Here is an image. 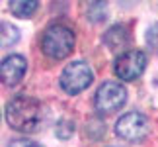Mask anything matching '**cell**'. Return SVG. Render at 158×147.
<instances>
[{"mask_svg":"<svg viewBox=\"0 0 158 147\" xmlns=\"http://www.w3.org/2000/svg\"><path fill=\"white\" fill-rule=\"evenodd\" d=\"M20 39V33H18V28L16 26H12V24H2V47H10V45H14L16 41Z\"/></svg>","mask_w":158,"mask_h":147,"instance_id":"cell-10","label":"cell"},{"mask_svg":"<svg viewBox=\"0 0 158 147\" xmlns=\"http://www.w3.org/2000/svg\"><path fill=\"white\" fill-rule=\"evenodd\" d=\"M127 100V90L123 84L115 82V81H107L98 88L96 92V108L102 114H111L117 112V110L125 104Z\"/></svg>","mask_w":158,"mask_h":147,"instance_id":"cell-5","label":"cell"},{"mask_svg":"<svg viewBox=\"0 0 158 147\" xmlns=\"http://www.w3.org/2000/svg\"><path fill=\"white\" fill-rule=\"evenodd\" d=\"M6 122L16 131L31 133L41 124V104L31 96H16L6 104Z\"/></svg>","mask_w":158,"mask_h":147,"instance_id":"cell-1","label":"cell"},{"mask_svg":"<svg viewBox=\"0 0 158 147\" xmlns=\"http://www.w3.org/2000/svg\"><path fill=\"white\" fill-rule=\"evenodd\" d=\"M94 81L92 69L84 63V61H74V63L66 65L63 75H60V87L69 94H78L86 90Z\"/></svg>","mask_w":158,"mask_h":147,"instance_id":"cell-3","label":"cell"},{"mask_svg":"<svg viewBox=\"0 0 158 147\" xmlns=\"http://www.w3.org/2000/svg\"><path fill=\"white\" fill-rule=\"evenodd\" d=\"M115 131L119 137L127 139V141H141L148 136L150 122L141 112H129L119 118V122L115 124Z\"/></svg>","mask_w":158,"mask_h":147,"instance_id":"cell-4","label":"cell"},{"mask_svg":"<svg viewBox=\"0 0 158 147\" xmlns=\"http://www.w3.org/2000/svg\"><path fill=\"white\" fill-rule=\"evenodd\" d=\"M27 69V63L22 55H10L2 61V67H0V75H2L4 84L8 87H16L18 82L23 78Z\"/></svg>","mask_w":158,"mask_h":147,"instance_id":"cell-7","label":"cell"},{"mask_svg":"<svg viewBox=\"0 0 158 147\" xmlns=\"http://www.w3.org/2000/svg\"><path fill=\"white\" fill-rule=\"evenodd\" d=\"M147 43L150 45V49H154V51L158 53V24H154V26L148 28V32H147Z\"/></svg>","mask_w":158,"mask_h":147,"instance_id":"cell-13","label":"cell"},{"mask_svg":"<svg viewBox=\"0 0 158 147\" xmlns=\"http://www.w3.org/2000/svg\"><path fill=\"white\" fill-rule=\"evenodd\" d=\"M8 147H39L35 141H29V139H14V141H10Z\"/></svg>","mask_w":158,"mask_h":147,"instance_id":"cell-14","label":"cell"},{"mask_svg":"<svg viewBox=\"0 0 158 147\" xmlns=\"http://www.w3.org/2000/svg\"><path fill=\"white\" fill-rule=\"evenodd\" d=\"M39 2L37 0H10L8 8L16 18H29L35 14Z\"/></svg>","mask_w":158,"mask_h":147,"instance_id":"cell-9","label":"cell"},{"mask_svg":"<svg viewBox=\"0 0 158 147\" xmlns=\"http://www.w3.org/2000/svg\"><path fill=\"white\" fill-rule=\"evenodd\" d=\"M43 53L51 59H64L69 57L74 49V33L66 26H51L45 29L43 39H41Z\"/></svg>","mask_w":158,"mask_h":147,"instance_id":"cell-2","label":"cell"},{"mask_svg":"<svg viewBox=\"0 0 158 147\" xmlns=\"http://www.w3.org/2000/svg\"><path fill=\"white\" fill-rule=\"evenodd\" d=\"M88 16L92 22L106 20V0H94L92 6L88 8Z\"/></svg>","mask_w":158,"mask_h":147,"instance_id":"cell-11","label":"cell"},{"mask_svg":"<svg viewBox=\"0 0 158 147\" xmlns=\"http://www.w3.org/2000/svg\"><path fill=\"white\" fill-rule=\"evenodd\" d=\"M127 29L123 26H113L107 29V33L104 35V43L111 49V51H115V49H123L127 45Z\"/></svg>","mask_w":158,"mask_h":147,"instance_id":"cell-8","label":"cell"},{"mask_svg":"<svg viewBox=\"0 0 158 147\" xmlns=\"http://www.w3.org/2000/svg\"><path fill=\"white\" fill-rule=\"evenodd\" d=\"M144 67H147V55L139 49H129L117 57L113 71L121 81H135L144 73Z\"/></svg>","mask_w":158,"mask_h":147,"instance_id":"cell-6","label":"cell"},{"mask_svg":"<svg viewBox=\"0 0 158 147\" xmlns=\"http://www.w3.org/2000/svg\"><path fill=\"white\" fill-rule=\"evenodd\" d=\"M55 133H57V137H60V139H69L72 133H74V124L69 122V120H60L59 124H57Z\"/></svg>","mask_w":158,"mask_h":147,"instance_id":"cell-12","label":"cell"}]
</instances>
